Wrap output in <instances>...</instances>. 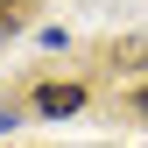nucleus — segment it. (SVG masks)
Listing matches in <instances>:
<instances>
[{"mask_svg": "<svg viewBox=\"0 0 148 148\" xmlns=\"http://www.w3.org/2000/svg\"><path fill=\"white\" fill-rule=\"evenodd\" d=\"M35 106H42L49 120H64V113H78V106H85V85H42V92H35Z\"/></svg>", "mask_w": 148, "mask_h": 148, "instance_id": "1", "label": "nucleus"}, {"mask_svg": "<svg viewBox=\"0 0 148 148\" xmlns=\"http://www.w3.org/2000/svg\"><path fill=\"white\" fill-rule=\"evenodd\" d=\"M113 57H120V64H148V42H120Z\"/></svg>", "mask_w": 148, "mask_h": 148, "instance_id": "2", "label": "nucleus"}, {"mask_svg": "<svg viewBox=\"0 0 148 148\" xmlns=\"http://www.w3.org/2000/svg\"><path fill=\"white\" fill-rule=\"evenodd\" d=\"M7 28H14V7H0V35H7Z\"/></svg>", "mask_w": 148, "mask_h": 148, "instance_id": "3", "label": "nucleus"}, {"mask_svg": "<svg viewBox=\"0 0 148 148\" xmlns=\"http://www.w3.org/2000/svg\"><path fill=\"white\" fill-rule=\"evenodd\" d=\"M134 113H148V92H134Z\"/></svg>", "mask_w": 148, "mask_h": 148, "instance_id": "4", "label": "nucleus"}, {"mask_svg": "<svg viewBox=\"0 0 148 148\" xmlns=\"http://www.w3.org/2000/svg\"><path fill=\"white\" fill-rule=\"evenodd\" d=\"M7 127H14V120H7V113H0V134H7Z\"/></svg>", "mask_w": 148, "mask_h": 148, "instance_id": "5", "label": "nucleus"}]
</instances>
